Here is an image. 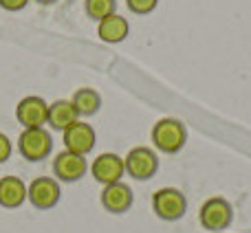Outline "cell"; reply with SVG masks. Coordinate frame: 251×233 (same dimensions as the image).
I'll return each mask as SVG.
<instances>
[{
  "label": "cell",
  "mask_w": 251,
  "mask_h": 233,
  "mask_svg": "<svg viewBox=\"0 0 251 233\" xmlns=\"http://www.w3.org/2000/svg\"><path fill=\"white\" fill-rule=\"evenodd\" d=\"M150 139H152V145L159 152H163V154H176L187 143V130L178 119L165 116V119H159L152 125Z\"/></svg>",
  "instance_id": "6da1fadb"
},
{
  "label": "cell",
  "mask_w": 251,
  "mask_h": 233,
  "mask_svg": "<svg viewBox=\"0 0 251 233\" xmlns=\"http://www.w3.org/2000/svg\"><path fill=\"white\" fill-rule=\"evenodd\" d=\"M152 211L165 222L181 220L187 211L185 194L176 187H161L152 194Z\"/></svg>",
  "instance_id": "7a4b0ae2"
},
{
  "label": "cell",
  "mask_w": 251,
  "mask_h": 233,
  "mask_svg": "<svg viewBox=\"0 0 251 233\" xmlns=\"http://www.w3.org/2000/svg\"><path fill=\"white\" fill-rule=\"evenodd\" d=\"M53 150V139L51 132L44 128H26L18 137V152L22 159L31 161H44Z\"/></svg>",
  "instance_id": "3957f363"
},
{
  "label": "cell",
  "mask_w": 251,
  "mask_h": 233,
  "mask_svg": "<svg viewBox=\"0 0 251 233\" xmlns=\"http://www.w3.org/2000/svg\"><path fill=\"white\" fill-rule=\"evenodd\" d=\"M231 220H234V207L229 205V200L221 196L205 200L199 209V222L207 231H225Z\"/></svg>",
  "instance_id": "277c9868"
},
{
  "label": "cell",
  "mask_w": 251,
  "mask_h": 233,
  "mask_svg": "<svg viewBox=\"0 0 251 233\" xmlns=\"http://www.w3.org/2000/svg\"><path fill=\"white\" fill-rule=\"evenodd\" d=\"M62 198V187L53 176H38L26 185V200L40 211L53 209Z\"/></svg>",
  "instance_id": "5b68a950"
},
{
  "label": "cell",
  "mask_w": 251,
  "mask_h": 233,
  "mask_svg": "<svg viewBox=\"0 0 251 233\" xmlns=\"http://www.w3.org/2000/svg\"><path fill=\"white\" fill-rule=\"evenodd\" d=\"M124 167H126V174L132 176L134 181H148L159 169V156H156L154 150H150L146 145L132 147L124 159Z\"/></svg>",
  "instance_id": "8992f818"
},
{
  "label": "cell",
  "mask_w": 251,
  "mask_h": 233,
  "mask_svg": "<svg viewBox=\"0 0 251 233\" xmlns=\"http://www.w3.org/2000/svg\"><path fill=\"white\" fill-rule=\"evenodd\" d=\"M62 139H64V147L73 154H79V156H86L93 152L95 147V141H97V132L91 123L86 121H75L71 128H66L62 132Z\"/></svg>",
  "instance_id": "52a82bcc"
},
{
  "label": "cell",
  "mask_w": 251,
  "mask_h": 233,
  "mask_svg": "<svg viewBox=\"0 0 251 233\" xmlns=\"http://www.w3.org/2000/svg\"><path fill=\"white\" fill-rule=\"evenodd\" d=\"M49 115V104L38 95L22 97L16 106V121L22 128H44Z\"/></svg>",
  "instance_id": "ba28073f"
},
{
  "label": "cell",
  "mask_w": 251,
  "mask_h": 233,
  "mask_svg": "<svg viewBox=\"0 0 251 233\" xmlns=\"http://www.w3.org/2000/svg\"><path fill=\"white\" fill-rule=\"evenodd\" d=\"M88 163H86V156H79L73 154V152L64 150L55 156L53 161V178L57 183H75L86 174Z\"/></svg>",
  "instance_id": "9c48e42d"
},
{
  "label": "cell",
  "mask_w": 251,
  "mask_h": 233,
  "mask_svg": "<svg viewBox=\"0 0 251 233\" xmlns=\"http://www.w3.org/2000/svg\"><path fill=\"white\" fill-rule=\"evenodd\" d=\"M91 174L97 183L101 185H113V183H119L122 176L126 174V167H124V159L117 156L115 152H101L97 154V159L93 161L91 165Z\"/></svg>",
  "instance_id": "30bf717a"
},
{
  "label": "cell",
  "mask_w": 251,
  "mask_h": 233,
  "mask_svg": "<svg viewBox=\"0 0 251 233\" xmlns=\"http://www.w3.org/2000/svg\"><path fill=\"white\" fill-rule=\"evenodd\" d=\"M100 203L101 207L106 209L108 213H126L134 203L132 189H130L126 183H113V185H106L100 194Z\"/></svg>",
  "instance_id": "8fae6325"
},
{
  "label": "cell",
  "mask_w": 251,
  "mask_h": 233,
  "mask_svg": "<svg viewBox=\"0 0 251 233\" xmlns=\"http://www.w3.org/2000/svg\"><path fill=\"white\" fill-rule=\"evenodd\" d=\"M26 200V183L20 176H2L0 178V207L18 209Z\"/></svg>",
  "instance_id": "7c38bea8"
},
{
  "label": "cell",
  "mask_w": 251,
  "mask_h": 233,
  "mask_svg": "<svg viewBox=\"0 0 251 233\" xmlns=\"http://www.w3.org/2000/svg\"><path fill=\"white\" fill-rule=\"evenodd\" d=\"M130 33V24L124 16L113 13V16L104 18V20L97 22V35H100L101 42L106 44H119L128 38Z\"/></svg>",
  "instance_id": "4fadbf2b"
},
{
  "label": "cell",
  "mask_w": 251,
  "mask_h": 233,
  "mask_svg": "<svg viewBox=\"0 0 251 233\" xmlns=\"http://www.w3.org/2000/svg\"><path fill=\"white\" fill-rule=\"evenodd\" d=\"M79 116L75 113L71 99H57V101H53V104H49L47 123L51 125L53 130H57V132H64V130L71 128Z\"/></svg>",
  "instance_id": "5bb4252c"
},
{
  "label": "cell",
  "mask_w": 251,
  "mask_h": 233,
  "mask_svg": "<svg viewBox=\"0 0 251 233\" xmlns=\"http://www.w3.org/2000/svg\"><path fill=\"white\" fill-rule=\"evenodd\" d=\"M71 104L77 116H93L101 108V95L95 88H77L75 95L71 97Z\"/></svg>",
  "instance_id": "9a60e30c"
},
{
  "label": "cell",
  "mask_w": 251,
  "mask_h": 233,
  "mask_svg": "<svg viewBox=\"0 0 251 233\" xmlns=\"http://www.w3.org/2000/svg\"><path fill=\"white\" fill-rule=\"evenodd\" d=\"M84 11L91 20L100 22L117 11V0H84Z\"/></svg>",
  "instance_id": "2e32d148"
},
{
  "label": "cell",
  "mask_w": 251,
  "mask_h": 233,
  "mask_svg": "<svg viewBox=\"0 0 251 233\" xmlns=\"http://www.w3.org/2000/svg\"><path fill=\"white\" fill-rule=\"evenodd\" d=\"M126 4H128V9L132 13H137V16H146V13L154 11L156 4H159V0H126Z\"/></svg>",
  "instance_id": "e0dca14e"
},
{
  "label": "cell",
  "mask_w": 251,
  "mask_h": 233,
  "mask_svg": "<svg viewBox=\"0 0 251 233\" xmlns=\"http://www.w3.org/2000/svg\"><path fill=\"white\" fill-rule=\"evenodd\" d=\"M11 141H9V137L4 132H0V163H4V161L11 156Z\"/></svg>",
  "instance_id": "ac0fdd59"
},
{
  "label": "cell",
  "mask_w": 251,
  "mask_h": 233,
  "mask_svg": "<svg viewBox=\"0 0 251 233\" xmlns=\"http://www.w3.org/2000/svg\"><path fill=\"white\" fill-rule=\"evenodd\" d=\"M26 2H29V0H0V7H2L4 11H20V9L26 7Z\"/></svg>",
  "instance_id": "d6986e66"
},
{
  "label": "cell",
  "mask_w": 251,
  "mask_h": 233,
  "mask_svg": "<svg viewBox=\"0 0 251 233\" xmlns=\"http://www.w3.org/2000/svg\"><path fill=\"white\" fill-rule=\"evenodd\" d=\"M35 2H38V4H55L57 0H35Z\"/></svg>",
  "instance_id": "ffe728a7"
}]
</instances>
